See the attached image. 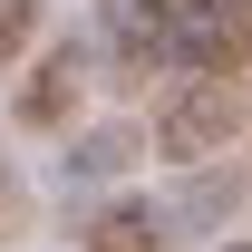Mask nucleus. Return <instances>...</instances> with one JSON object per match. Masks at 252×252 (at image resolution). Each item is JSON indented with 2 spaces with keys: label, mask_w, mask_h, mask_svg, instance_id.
Here are the masks:
<instances>
[{
  "label": "nucleus",
  "mask_w": 252,
  "mask_h": 252,
  "mask_svg": "<svg viewBox=\"0 0 252 252\" xmlns=\"http://www.w3.org/2000/svg\"><path fill=\"white\" fill-rule=\"evenodd\" d=\"M175 88L156 97V136H146V156L156 165H194V156H233V136H243V88L233 78H204V68H165Z\"/></svg>",
  "instance_id": "f257e3e1"
},
{
  "label": "nucleus",
  "mask_w": 252,
  "mask_h": 252,
  "mask_svg": "<svg viewBox=\"0 0 252 252\" xmlns=\"http://www.w3.org/2000/svg\"><path fill=\"white\" fill-rule=\"evenodd\" d=\"M252 204V165H223V156H194L175 185L156 194V214H165V243H214V233H233Z\"/></svg>",
  "instance_id": "f03ea898"
},
{
  "label": "nucleus",
  "mask_w": 252,
  "mask_h": 252,
  "mask_svg": "<svg viewBox=\"0 0 252 252\" xmlns=\"http://www.w3.org/2000/svg\"><path fill=\"white\" fill-rule=\"evenodd\" d=\"M204 78H243L252 68V0H175V59Z\"/></svg>",
  "instance_id": "7ed1b4c3"
},
{
  "label": "nucleus",
  "mask_w": 252,
  "mask_h": 252,
  "mask_svg": "<svg viewBox=\"0 0 252 252\" xmlns=\"http://www.w3.org/2000/svg\"><path fill=\"white\" fill-rule=\"evenodd\" d=\"M97 49L136 88L165 78V59H175V0H97Z\"/></svg>",
  "instance_id": "20e7f679"
},
{
  "label": "nucleus",
  "mask_w": 252,
  "mask_h": 252,
  "mask_svg": "<svg viewBox=\"0 0 252 252\" xmlns=\"http://www.w3.org/2000/svg\"><path fill=\"white\" fill-rule=\"evenodd\" d=\"M88 68H97V39H49V49L30 59V78H20V97H10V117L30 126V136L68 126L78 97H88Z\"/></svg>",
  "instance_id": "39448f33"
},
{
  "label": "nucleus",
  "mask_w": 252,
  "mask_h": 252,
  "mask_svg": "<svg viewBox=\"0 0 252 252\" xmlns=\"http://www.w3.org/2000/svg\"><path fill=\"white\" fill-rule=\"evenodd\" d=\"M136 165H146V126H136V117H97V126H78V136H68V156H59V194H68V204H88V194L126 185Z\"/></svg>",
  "instance_id": "423d86ee"
},
{
  "label": "nucleus",
  "mask_w": 252,
  "mask_h": 252,
  "mask_svg": "<svg viewBox=\"0 0 252 252\" xmlns=\"http://www.w3.org/2000/svg\"><path fill=\"white\" fill-rule=\"evenodd\" d=\"M78 243H88V252H165V214H156V194L107 185V194H88Z\"/></svg>",
  "instance_id": "0eeeda50"
},
{
  "label": "nucleus",
  "mask_w": 252,
  "mask_h": 252,
  "mask_svg": "<svg viewBox=\"0 0 252 252\" xmlns=\"http://www.w3.org/2000/svg\"><path fill=\"white\" fill-rule=\"evenodd\" d=\"M49 30V0H0V68H20Z\"/></svg>",
  "instance_id": "6e6552de"
},
{
  "label": "nucleus",
  "mask_w": 252,
  "mask_h": 252,
  "mask_svg": "<svg viewBox=\"0 0 252 252\" xmlns=\"http://www.w3.org/2000/svg\"><path fill=\"white\" fill-rule=\"evenodd\" d=\"M30 233V185H20V165L0 156V243H20Z\"/></svg>",
  "instance_id": "1a4fd4ad"
},
{
  "label": "nucleus",
  "mask_w": 252,
  "mask_h": 252,
  "mask_svg": "<svg viewBox=\"0 0 252 252\" xmlns=\"http://www.w3.org/2000/svg\"><path fill=\"white\" fill-rule=\"evenodd\" d=\"M214 252H252V243H243V233H214Z\"/></svg>",
  "instance_id": "9d476101"
}]
</instances>
